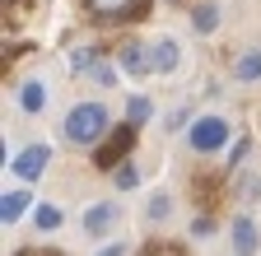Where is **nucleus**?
Returning a JSON list of instances; mask_svg holds the SVG:
<instances>
[{"label":"nucleus","instance_id":"423d86ee","mask_svg":"<svg viewBox=\"0 0 261 256\" xmlns=\"http://www.w3.org/2000/svg\"><path fill=\"white\" fill-rule=\"evenodd\" d=\"M47 163H51V149H47V145H28V149L14 158V173H19L23 182H33V177H42Z\"/></svg>","mask_w":261,"mask_h":256},{"label":"nucleus","instance_id":"4be33fe9","mask_svg":"<svg viewBox=\"0 0 261 256\" xmlns=\"http://www.w3.org/2000/svg\"><path fill=\"white\" fill-rule=\"evenodd\" d=\"M98 256H126V247H121V242H112V247H103Z\"/></svg>","mask_w":261,"mask_h":256},{"label":"nucleus","instance_id":"9d476101","mask_svg":"<svg viewBox=\"0 0 261 256\" xmlns=\"http://www.w3.org/2000/svg\"><path fill=\"white\" fill-rule=\"evenodd\" d=\"M233 251H238V256H252V251H256V229H252V219H233Z\"/></svg>","mask_w":261,"mask_h":256},{"label":"nucleus","instance_id":"4468645a","mask_svg":"<svg viewBox=\"0 0 261 256\" xmlns=\"http://www.w3.org/2000/svg\"><path fill=\"white\" fill-rule=\"evenodd\" d=\"M136 256H187V247H177V242H168V238H154V242H145Z\"/></svg>","mask_w":261,"mask_h":256},{"label":"nucleus","instance_id":"7ed1b4c3","mask_svg":"<svg viewBox=\"0 0 261 256\" xmlns=\"http://www.w3.org/2000/svg\"><path fill=\"white\" fill-rule=\"evenodd\" d=\"M130 145H136V126L126 121V126H117V131L108 135V145L93 154V163L103 168V173H117V163H121V158L130 154Z\"/></svg>","mask_w":261,"mask_h":256},{"label":"nucleus","instance_id":"20e7f679","mask_svg":"<svg viewBox=\"0 0 261 256\" xmlns=\"http://www.w3.org/2000/svg\"><path fill=\"white\" fill-rule=\"evenodd\" d=\"M224 140H228V121L224 117H201L191 126V149L196 154H215V149H224Z\"/></svg>","mask_w":261,"mask_h":256},{"label":"nucleus","instance_id":"412c9836","mask_svg":"<svg viewBox=\"0 0 261 256\" xmlns=\"http://www.w3.org/2000/svg\"><path fill=\"white\" fill-rule=\"evenodd\" d=\"M14 256H61V251H51V247H23V251H14Z\"/></svg>","mask_w":261,"mask_h":256},{"label":"nucleus","instance_id":"f257e3e1","mask_svg":"<svg viewBox=\"0 0 261 256\" xmlns=\"http://www.w3.org/2000/svg\"><path fill=\"white\" fill-rule=\"evenodd\" d=\"M103 131H108V107L103 103H80L65 117V140L70 145H93Z\"/></svg>","mask_w":261,"mask_h":256},{"label":"nucleus","instance_id":"1a4fd4ad","mask_svg":"<svg viewBox=\"0 0 261 256\" xmlns=\"http://www.w3.org/2000/svg\"><path fill=\"white\" fill-rule=\"evenodd\" d=\"M177 56H182V51H177L173 38H159V42L149 47V61H154V70H159V75H163V70H173V66H177Z\"/></svg>","mask_w":261,"mask_h":256},{"label":"nucleus","instance_id":"f8f14e48","mask_svg":"<svg viewBox=\"0 0 261 256\" xmlns=\"http://www.w3.org/2000/svg\"><path fill=\"white\" fill-rule=\"evenodd\" d=\"M42 103H47V89H42L38 79H28V84L19 89V107H23V112H42Z\"/></svg>","mask_w":261,"mask_h":256},{"label":"nucleus","instance_id":"a211bd4d","mask_svg":"<svg viewBox=\"0 0 261 256\" xmlns=\"http://www.w3.org/2000/svg\"><path fill=\"white\" fill-rule=\"evenodd\" d=\"M168 210H173L168 196H154V201H149V219H168Z\"/></svg>","mask_w":261,"mask_h":256},{"label":"nucleus","instance_id":"9b49d317","mask_svg":"<svg viewBox=\"0 0 261 256\" xmlns=\"http://www.w3.org/2000/svg\"><path fill=\"white\" fill-rule=\"evenodd\" d=\"M233 79H261V47H252L233 61Z\"/></svg>","mask_w":261,"mask_h":256},{"label":"nucleus","instance_id":"aec40b11","mask_svg":"<svg viewBox=\"0 0 261 256\" xmlns=\"http://www.w3.org/2000/svg\"><path fill=\"white\" fill-rule=\"evenodd\" d=\"M243 154H247V140L233 145V154H228V168H238V163H243Z\"/></svg>","mask_w":261,"mask_h":256},{"label":"nucleus","instance_id":"6ab92c4d","mask_svg":"<svg viewBox=\"0 0 261 256\" xmlns=\"http://www.w3.org/2000/svg\"><path fill=\"white\" fill-rule=\"evenodd\" d=\"M210 229H215V219H210V214H201V219H196V223H191V233H201V238H205Z\"/></svg>","mask_w":261,"mask_h":256},{"label":"nucleus","instance_id":"2eb2a0df","mask_svg":"<svg viewBox=\"0 0 261 256\" xmlns=\"http://www.w3.org/2000/svg\"><path fill=\"white\" fill-rule=\"evenodd\" d=\"M33 219H38V229H42V233L61 229V210H56V205H38V210H33Z\"/></svg>","mask_w":261,"mask_h":256},{"label":"nucleus","instance_id":"f03ea898","mask_svg":"<svg viewBox=\"0 0 261 256\" xmlns=\"http://www.w3.org/2000/svg\"><path fill=\"white\" fill-rule=\"evenodd\" d=\"M154 0H84V10L98 19V23H136L149 14Z\"/></svg>","mask_w":261,"mask_h":256},{"label":"nucleus","instance_id":"dca6fc26","mask_svg":"<svg viewBox=\"0 0 261 256\" xmlns=\"http://www.w3.org/2000/svg\"><path fill=\"white\" fill-rule=\"evenodd\" d=\"M145 117H149V103H145V98H130V107H126V121H130V126H140Z\"/></svg>","mask_w":261,"mask_h":256},{"label":"nucleus","instance_id":"6e6552de","mask_svg":"<svg viewBox=\"0 0 261 256\" xmlns=\"http://www.w3.org/2000/svg\"><path fill=\"white\" fill-rule=\"evenodd\" d=\"M117 56H121V66H126L130 75H149V70H154V61H149V47H136V42H130V47H121Z\"/></svg>","mask_w":261,"mask_h":256},{"label":"nucleus","instance_id":"0eeeda50","mask_svg":"<svg viewBox=\"0 0 261 256\" xmlns=\"http://www.w3.org/2000/svg\"><path fill=\"white\" fill-rule=\"evenodd\" d=\"M28 205H33L28 191H5V196H0V223H19Z\"/></svg>","mask_w":261,"mask_h":256},{"label":"nucleus","instance_id":"39448f33","mask_svg":"<svg viewBox=\"0 0 261 256\" xmlns=\"http://www.w3.org/2000/svg\"><path fill=\"white\" fill-rule=\"evenodd\" d=\"M117 219H121V205H117V201H103V205L84 210V233H89V238H103Z\"/></svg>","mask_w":261,"mask_h":256},{"label":"nucleus","instance_id":"f3484780","mask_svg":"<svg viewBox=\"0 0 261 256\" xmlns=\"http://www.w3.org/2000/svg\"><path fill=\"white\" fill-rule=\"evenodd\" d=\"M112 177H117V186H121V191H130V186L140 182V173H136V168H117Z\"/></svg>","mask_w":261,"mask_h":256},{"label":"nucleus","instance_id":"ddd939ff","mask_svg":"<svg viewBox=\"0 0 261 256\" xmlns=\"http://www.w3.org/2000/svg\"><path fill=\"white\" fill-rule=\"evenodd\" d=\"M191 28L196 33H215L219 28V10L215 5H191Z\"/></svg>","mask_w":261,"mask_h":256}]
</instances>
